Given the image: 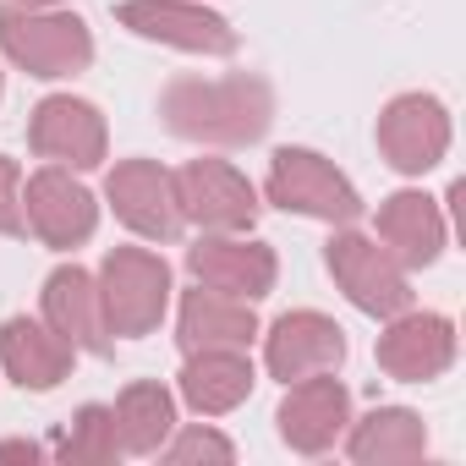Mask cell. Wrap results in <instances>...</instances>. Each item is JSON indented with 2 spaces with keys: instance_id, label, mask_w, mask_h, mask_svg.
Listing matches in <instances>:
<instances>
[{
  "instance_id": "1",
  "label": "cell",
  "mask_w": 466,
  "mask_h": 466,
  "mask_svg": "<svg viewBox=\"0 0 466 466\" xmlns=\"http://www.w3.org/2000/svg\"><path fill=\"white\" fill-rule=\"evenodd\" d=\"M159 116L170 132L192 143H253L275 121V94L264 77H170L159 94Z\"/></svg>"
},
{
  "instance_id": "2",
  "label": "cell",
  "mask_w": 466,
  "mask_h": 466,
  "mask_svg": "<svg viewBox=\"0 0 466 466\" xmlns=\"http://www.w3.org/2000/svg\"><path fill=\"white\" fill-rule=\"evenodd\" d=\"M0 45H6V56L34 77H72L94 61V39H88L83 17L34 12L23 0L0 6Z\"/></svg>"
},
{
  "instance_id": "3",
  "label": "cell",
  "mask_w": 466,
  "mask_h": 466,
  "mask_svg": "<svg viewBox=\"0 0 466 466\" xmlns=\"http://www.w3.org/2000/svg\"><path fill=\"white\" fill-rule=\"evenodd\" d=\"M99 297H105V319H110V335H148L159 319H165V302H170V269L165 258L143 253V248H116L105 258V275H99Z\"/></svg>"
},
{
  "instance_id": "4",
  "label": "cell",
  "mask_w": 466,
  "mask_h": 466,
  "mask_svg": "<svg viewBox=\"0 0 466 466\" xmlns=\"http://www.w3.org/2000/svg\"><path fill=\"white\" fill-rule=\"evenodd\" d=\"M269 203L313 214V219H329V225H351L362 214L357 187L329 159H319L313 148H280L269 159Z\"/></svg>"
},
{
  "instance_id": "5",
  "label": "cell",
  "mask_w": 466,
  "mask_h": 466,
  "mask_svg": "<svg viewBox=\"0 0 466 466\" xmlns=\"http://www.w3.org/2000/svg\"><path fill=\"white\" fill-rule=\"evenodd\" d=\"M324 258H329V275L340 280V291H346L362 313L395 319V313L411 308L406 269H400V258H395L390 248L357 237V230H340V237H329V253H324Z\"/></svg>"
},
{
  "instance_id": "6",
  "label": "cell",
  "mask_w": 466,
  "mask_h": 466,
  "mask_svg": "<svg viewBox=\"0 0 466 466\" xmlns=\"http://www.w3.org/2000/svg\"><path fill=\"white\" fill-rule=\"evenodd\" d=\"M176 181L181 219H198L203 230H248L258 219V198L242 170H230L225 159H192Z\"/></svg>"
},
{
  "instance_id": "7",
  "label": "cell",
  "mask_w": 466,
  "mask_h": 466,
  "mask_svg": "<svg viewBox=\"0 0 466 466\" xmlns=\"http://www.w3.org/2000/svg\"><path fill=\"white\" fill-rule=\"evenodd\" d=\"M379 148L395 170L422 176L444 159L450 148V116L433 94H400L390 99V110L379 116Z\"/></svg>"
},
{
  "instance_id": "8",
  "label": "cell",
  "mask_w": 466,
  "mask_h": 466,
  "mask_svg": "<svg viewBox=\"0 0 466 466\" xmlns=\"http://www.w3.org/2000/svg\"><path fill=\"white\" fill-rule=\"evenodd\" d=\"M116 17L137 39H159V45H176V50H198V56H230L237 50L230 23L203 12V6H187V0H121Z\"/></svg>"
},
{
  "instance_id": "9",
  "label": "cell",
  "mask_w": 466,
  "mask_h": 466,
  "mask_svg": "<svg viewBox=\"0 0 466 466\" xmlns=\"http://www.w3.org/2000/svg\"><path fill=\"white\" fill-rule=\"evenodd\" d=\"M110 203L116 214L137 230V237H154V242H170L181 230V203H176V181L165 165L154 159H127L110 170Z\"/></svg>"
},
{
  "instance_id": "10",
  "label": "cell",
  "mask_w": 466,
  "mask_h": 466,
  "mask_svg": "<svg viewBox=\"0 0 466 466\" xmlns=\"http://www.w3.org/2000/svg\"><path fill=\"white\" fill-rule=\"evenodd\" d=\"M28 143L34 154L45 159H61L72 170H94L105 159V116L88 105V99H72V94H56L34 110V127H28Z\"/></svg>"
},
{
  "instance_id": "11",
  "label": "cell",
  "mask_w": 466,
  "mask_h": 466,
  "mask_svg": "<svg viewBox=\"0 0 466 466\" xmlns=\"http://www.w3.org/2000/svg\"><path fill=\"white\" fill-rule=\"evenodd\" d=\"M455 362V329L439 313H395L390 335L379 340V368L406 384H428Z\"/></svg>"
},
{
  "instance_id": "12",
  "label": "cell",
  "mask_w": 466,
  "mask_h": 466,
  "mask_svg": "<svg viewBox=\"0 0 466 466\" xmlns=\"http://www.w3.org/2000/svg\"><path fill=\"white\" fill-rule=\"evenodd\" d=\"M269 373L275 379H313V373H335L340 357H346V335L335 319L324 313H286L275 329H269Z\"/></svg>"
},
{
  "instance_id": "13",
  "label": "cell",
  "mask_w": 466,
  "mask_h": 466,
  "mask_svg": "<svg viewBox=\"0 0 466 466\" xmlns=\"http://www.w3.org/2000/svg\"><path fill=\"white\" fill-rule=\"evenodd\" d=\"M351 422V395L340 379L329 373H313V379H297V390L280 400V439L302 455H319L335 444V433Z\"/></svg>"
},
{
  "instance_id": "14",
  "label": "cell",
  "mask_w": 466,
  "mask_h": 466,
  "mask_svg": "<svg viewBox=\"0 0 466 466\" xmlns=\"http://www.w3.org/2000/svg\"><path fill=\"white\" fill-rule=\"evenodd\" d=\"M23 208H28V225L39 230L45 248H77V242H88L94 237V219H99L94 192L83 181H72L66 170H39L28 181V203Z\"/></svg>"
},
{
  "instance_id": "15",
  "label": "cell",
  "mask_w": 466,
  "mask_h": 466,
  "mask_svg": "<svg viewBox=\"0 0 466 466\" xmlns=\"http://www.w3.org/2000/svg\"><path fill=\"white\" fill-rule=\"evenodd\" d=\"M187 264H192V275H198L208 291L242 297V302L269 297V291H275V275H280V264H275V253H269L264 242H225V237L198 242V248L187 253Z\"/></svg>"
},
{
  "instance_id": "16",
  "label": "cell",
  "mask_w": 466,
  "mask_h": 466,
  "mask_svg": "<svg viewBox=\"0 0 466 466\" xmlns=\"http://www.w3.org/2000/svg\"><path fill=\"white\" fill-rule=\"evenodd\" d=\"M258 335L253 302L242 297H225V291H187L181 302V351H248V340Z\"/></svg>"
},
{
  "instance_id": "17",
  "label": "cell",
  "mask_w": 466,
  "mask_h": 466,
  "mask_svg": "<svg viewBox=\"0 0 466 466\" xmlns=\"http://www.w3.org/2000/svg\"><path fill=\"white\" fill-rule=\"evenodd\" d=\"M45 319L61 340H72L83 351H110V319H105V297H99L94 275L56 269L45 280Z\"/></svg>"
},
{
  "instance_id": "18",
  "label": "cell",
  "mask_w": 466,
  "mask_h": 466,
  "mask_svg": "<svg viewBox=\"0 0 466 466\" xmlns=\"http://www.w3.org/2000/svg\"><path fill=\"white\" fill-rule=\"evenodd\" d=\"M0 362L23 390H56L72 373V346L34 319H12L0 329Z\"/></svg>"
},
{
  "instance_id": "19",
  "label": "cell",
  "mask_w": 466,
  "mask_h": 466,
  "mask_svg": "<svg viewBox=\"0 0 466 466\" xmlns=\"http://www.w3.org/2000/svg\"><path fill=\"white\" fill-rule=\"evenodd\" d=\"M379 237L390 242V253L400 264H433L444 248V214L422 192H395L379 208Z\"/></svg>"
},
{
  "instance_id": "20",
  "label": "cell",
  "mask_w": 466,
  "mask_h": 466,
  "mask_svg": "<svg viewBox=\"0 0 466 466\" xmlns=\"http://www.w3.org/2000/svg\"><path fill=\"white\" fill-rule=\"evenodd\" d=\"M248 390H253V362H248L242 351H187L181 395H187L198 411L219 417V411H230V406H242Z\"/></svg>"
},
{
  "instance_id": "21",
  "label": "cell",
  "mask_w": 466,
  "mask_h": 466,
  "mask_svg": "<svg viewBox=\"0 0 466 466\" xmlns=\"http://www.w3.org/2000/svg\"><path fill=\"white\" fill-rule=\"evenodd\" d=\"M422 450H428V428H422L411 411H400V406L368 411V417L357 422V433H351V461H362V466L422 461Z\"/></svg>"
},
{
  "instance_id": "22",
  "label": "cell",
  "mask_w": 466,
  "mask_h": 466,
  "mask_svg": "<svg viewBox=\"0 0 466 466\" xmlns=\"http://www.w3.org/2000/svg\"><path fill=\"white\" fill-rule=\"evenodd\" d=\"M116 444L121 450H132V455H148V450H159V439L170 433V422H176V406H170V390L165 384H127V395L116 400Z\"/></svg>"
},
{
  "instance_id": "23",
  "label": "cell",
  "mask_w": 466,
  "mask_h": 466,
  "mask_svg": "<svg viewBox=\"0 0 466 466\" xmlns=\"http://www.w3.org/2000/svg\"><path fill=\"white\" fill-rule=\"evenodd\" d=\"M61 461L66 466H105V461H116V417L105 406H83L72 433H66V444H61Z\"/></svg>"
},
{
  "instance_id": "24",
  "label": "cell",
  "mask_w": 466,
  "mask_h": 466,
  "mask_svg": "<svg viewBox=\"0 0 466 466\" xmlns=\"http://www.w3.org/2000/svg\"><path fill=\"white\" fill-rule=\"evenodd\" d=\"M237 450H230V439H219V433H208V428H192V433H181L176 439V450H170V461L176 466H192V461H230Z\"/></svg>"
},
{
  "instance_id": "25",
  "label": "cell",
  "mask_w": 466,
  "mask_h": 466,
  "mask_svg": "<svg viewBox=\"0 0 466 466\" xmlns=\"http://www.w3.org/2000/svg\"><path fill=\"white\" fill-rule=\"evenodd\" d=\"M17 187H23V176H17V165L0 154V237H23V198H17Z\"/></svg>"
},
{
  "instance_id": "26",
  "label": "cell",
  "mask_w": 466,
  "mask_h": 466,
  "mask_svg": "<svg viewBox=\"0 0 466 466\" xmlns=\"http://www.w3.org/2000/svg\"><path fill=\"white\" fill-rule=\"evenodd\" d=\"M0 461H39V444H28V439H12V444H0Z\"/></svg>"
},
{
  "instance_id": "27",
  "label": "cell",
  "mask_w": 466,
  "mask_h": 466,
  "mask_svg": "<svg viewBox=\"0 0 466 466\" xmlns=\"http://www.w3.org/2000/svg\"><path fill=\"white\" fill-rule=\"evenodd\" d=\"M23 6H56V0H23Z\"/></svg>"
}]
</instances>
